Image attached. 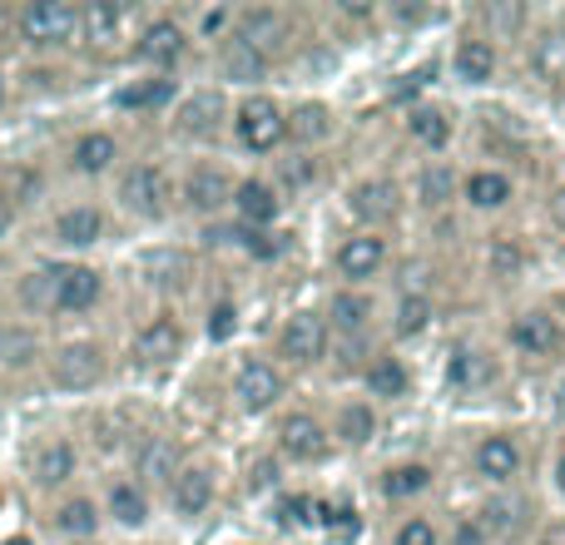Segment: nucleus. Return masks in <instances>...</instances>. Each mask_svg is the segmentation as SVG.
Listing matches in <instances>:
<instances>
[{"mask_svg":"<svg viewBox=\"0 0 565 545\" xmlns=\"http://www.w3.org/2000/svg\"><path fill=\"white\" fill-rule=\"evenodd\" d=\"M115 209L135 224H164L179 209L174 169L164 159H125V169L115 174Z\"/></svg>","mask_w":565,"mask_h":545,"instance_id":"f257e3e1","label":"nucleus"},{"mask_svg":"<svg viewBox=\"0 0 565 545\" xmlns=\"http://www.w3.org/2000/svg\"><path fill=\"white\" fill-rule=\"evenodd\" d=\"M228 145L248 159H278L282 149H288V99H278L274 89L234 95Z\"/></svg>","mask_w":565,"mask_h":545,"instance_id":"f03ea898","label":"nucleus"},{"mask_svg":"<svg viewBox=\"0 0 565 545\" xmlns=\"http://www.w3.org/2000/svg\"><path fill=\"white\" fill-rule=\"evenodd\" d=\"M10 30L35 60L75 55L79 50V6L75 0H20L10 10Z\"/></svg>","mask_w":565,"mask_h":545,"instance_id":"7ed1b4c3","label":"nucleus"},{"mask_svg":"<svg viewBox=\"0 0 565 545\" xmlns=\"http://www.w3.org/2000/svg\"><path fill=\"white\" fill-rule=\"evenodd\" d=\"M268 357L278 362L288 377H308V372H322L332 357V332L322 322L318 308H288L274 328V342H268Z\"/></svg>","mask_w":565,"mask_h":545,"instance_id":"20e7f679","label":"nucleus"},{"mask_svg":"<svg viewBox=\"0 0 565 545\" xmlns=\"http://www.w3.org/2000/svg\"><path fill=\"white\" fill-rule=\"evenodd\" d=\"M288 392H292V377L268 352H244V357L228 367V402H234V412L248 421L278 417V412L288 407Z\"/></svg>","mask_w":565,"mask_h":545,"instance_id":"39448f33","label":"nucleus"},{"mask_svg":"<svg viewBox=\"0 0 565 545\" xmlns=\"http://www.w3.org/2000/svg\"><path fill=\"white\" fill-rule=\"evenodd\" d=\"M501 348L531 367H551L565 357V318L551 302H521L501 322Z\"/></svg>","mask_w":565,"mask_h":545,"instance_id":"423d86ee","label":"nucleus"},{"mask_svg":"<svg viewBox=\"0 0 565 545\" xmlns=\"http://www.w3.org/2000/svg\"><path fill=\"white\" fill-rule=\"evenodd\" d=\"M228 115H234V95L218 85H194L174 99L169 109V135L189 149H218L228 139Z\"/></svg>","mask_w":565,"mask_h":545,"instance_id":"0eeeda50","label":"nucleus"},{"mask_svg":"<svg viewBox=\"0 0 565 545\" xmlns=\"http://www.w3.org/2000/svg\"><path fill=\"white\" fill-rule=\"evenodd\" d=\"M194 55V30H189L184 15L174 10H154L135 25V40H129V60H135L145 75H174L189 65Z\"/></svg>","mask_w":565,"mask_h":545,"instance_id":"6e6552de","label":"nucleus"},{"mask_svg":"<svg viewBox=\"0 0 565 545\" xmlns=\"http://www.w3.org/2000/svg\"><path fill=\"white\" fill-rule=\"evenodd\" d=\"M268 451H274L288 471H318L338 457V447H332V437H328V417L312 407H282L274 417Z\"/></svg>","mask_w":565,"mask_h":545,"instance_id":"1a4fd4ad","label":"nucleus"},{"mask_svg":"<svg viewBox=\"0 0 565 545\" xmlns=\"http://www.w3.org/2000/svg\"><path fill=\"white\" fill-rule=\"evenodd\" d=\"M342 209H348L352 228H367V234H397L402 218H407V184L387 169H372L358 174L342 189Z\"/></svg>","mask_w":565,"mask_h":545,"instance_id":"9d476101","label":"nucleus"},{"mask_svg":"<svg viewBox=\"0 0 565 545\" xmlns=\"http://www.w3.org/2000/svg\"><path fill=\"white\" fill-rule=\"evenodd\" d=\"M234 184H238V169L228 164V159H214V154H194L174 174L179 209H184L189 218H199V224H218V218H228Z\"/></svg>","mask_w":565,"mask_h":545,"instance_id":"9b49d317","label":"nucleus"},{"mask_svg":"<svg viewBox=\"0 0 565 545\" xmlns=\"http://www.w3.org/2000/svg\"><path fill=\"white\" fill-rule=\"evenodd\" d=\"M526 467H531V451L526 437L511 427H491L471 441L467 451V471L477 477V487L487 491H516L526 487Z\"/></svg>","mask_w":565,"mask_h":545,"instance_id":"f8f14e48","label":"nucleus"},{"mask_svg":"<svg viewBox=\"0 0 565 545\" xmlns=\"http://www.w3.org/2000/svg\"><path fill=\"white\" fill-rule=\"evenodd\" d=\"M507 377V357L501 348H491L487 338H451L447 357H441V382L451 397H487L491 387H501Z\"/></svg>","mask_w":565,"mask_h":545,"instance_id":"ddd939ff","label":"nucleus"},{"mask_svg":"<svg viewBox=\"0 0 565 545\" xmlns=\"http://www.w3.org/2000/svg\"><path fill=\"white\" fill-rule=\"evenodd\" d=\"M45 382L65 397L95 392L109 382V348L99 338H65L45 348Z\"/></svg>","mask_w":565,"mask_h":545,"instance_id":"4468645a","label":"nucleus"},{"mask_svg":"<svg viewBox=\"0 0 565 545\" xmlns=\"http://www.w3.org/2000/svg\"><path fill=\"white\" fill-rule=\"evenodd\" d=\"M79 471H85V457H79V441L65 437V431H45L40 441H30L25 451V487L35 496L60 501L65 491H75Z\"/></svg>","mask_w":565,"mask_h":545,"instance_id":"2eb2a0df","label":"nucleus"},{"mask_svg":"<svg viewBox=\"0 0 565 545\" xmlns=\"http://www.w3.org/2000/svg\"><path fill=\"white\" fill-rule=\"evenodd\" d=\"M397 268V244L392 234H367V228H348L332 248V272L342 288H377L387 272Z\"/></svg>","mask_w":565,"mask_h":545,"instance_id":"dca6fc26","label":"nucleus"},{"mask_svg":"<svg viewBox=\"0 0 565 545\" xmlns=\"http://www.w3.org/2000/svg\"><path fill=\"white\" fill-rule=\"evenodd\" d=\"M189 352V328L174 308H159L129 332V362L139 372H169L179 367Z\"/></svg>","mask_w":565,"mask_h":545,"instance_id":"f3484780","label":"nucleus"},{"mask_svg":"<svg viewBox=\"0 0 565 545\" xmlns=\"http://www.w3.org/2000/svg\"><path fill=\"white\" fill-rule=\"evenodd\" d=\"M447 75L461 89H497L501 75H507V50L491 35H481L477 25H461L447 50Z\"/></svg>","mask_w":565,"mask_h":545,"instance_id":"a211bd4d","label":"nucleus"},{"mask_svg":"<svg viewBox=\"0 0 565 545\" xmlns=\"http://www.w3.org/2000/svg\"><path fill=\"white\" fill-rule=\"evenodd\" d=\"M218 496H224V471H218V461L209 457H189L184 471H179L174 481H169V491L159 501H164V511L174 521H184V526H194V521H204L209 511L218 506Z\"/></svg>","mask_w":565,"mask_h":545,"instance_id":"6ab92c4d","label":"nucleus"},{"mask_svg":"<svg viewBox=\"0 0 565 545\" xmlns=\"http://www.w3.org/2000/svg\"><path fill=\"white\" fill-rule=\"evenodd\" d=\"M125 159H129V149H125V135H119V129L89 125V129H79V135L65 145L60 164H65L70 179L99 184V179H115L119 169H125Z\"/></svg>","mask_w":565,"mask_h":545,"instance_id":"aec40b11","label":"nucleus"},{"mask_svg":"<svg viewBox=\"0 0 565 545\" xmlns=\"http://www.w3.org/2000/svg\"><path fill=\"white\" fill-rule=\"evenodd\" d=\"M234 35L278 65V60L288 55L292 45H298V20H292L288 6L258 0V6H238V10H234Z\"/></svg>","mask_w":565,"mask_h":545,"instance_id":"412c9836","label":"nucleus"},{"mask_svg":"<svg viewBox=\"0 0 565 545\" xmlns=\"http://www.w3.org/2000/svg\"><path fill=\"white\" fill-rule=\"evenodd\" d=\"M45 234L65 258H79L109 238V209L95 204V199H70V204H60L55 214H50Z\"/></svg>","mask_w":565,"mask_h":545,"instance_id":"4be33fe9","label":"nucleus"},{"mask_svg":"<svg viewBox=\"0 0 565 545\" xmlns=\"http://www.w3.org/2000/svg\"><path fill=\"white\" fill-rule=\"evenodd\" d=\"M109 282L85 258H55V292H50V318H89L99 312Z\"/></svg>","mask_w":565,"mask_h":545,"instance_id":"5701e85b","label":"nucleus"},{"mask_svg":"<svg viewBox=\"0 0 565 545\" xmlns=\"http://www.w3.org/2000/svg\"><path fill=\"white\" fill-rule=\"evenodd\" d=\"M521 199V184L516 174H511L507 164H467L461 169V209H467L471 218H501L511 214Z\"/></svg>","mask_w":565,"mask_h":545,"instance_id":"b1692460","label":"nucleus"},{"mask_svg":"<svg viewBox=\"0 0 565 545\" xmlns=\"http://www.w3.org/2000/svg\"><path fill=\"white\" fill-rule=\"evenodd\" d=\"M372 491H377L382 506L422 511V501L437 491V467H431L427 457H392V461H382L377 467Z\"/></svg>","mask_w":565,"mask_h":545,"instance_id":"393cba45","label":"nucleus"},{"mask_svg":"<svg viewBox=\"0 0 565 545\" xmlns=\"http://www.w3.org/2000/svg\"><path fill=\"white\" fill-rule=\"evenodd\" d=\"M457 129H461L457 109L441 105V99H412V105L402 109V139H407L422 159H447L451 145H457Z\"/></svg>","mask_w":565,"mask_h":545,"instance_id":"a878e982","label":"nucleus"},{"mask_svg":"<svg viewBox=\"0 0 565 545\" xmlns=\"http://www.w3.org/2000/svg\"><path fill=\"white\" fill-rule=\"evenodd\" d=\"M358 392L372 402V407H402V402L417 397V372H412V362L402 357L397 348L382 342V348L367 357V367L358 372Z\"/></svg>","mask_w":565,"mask_h":545,"instance_id":"bb28decb","label":"nucleus"},{"mask_svg":"<svg viewBox=\"0 0 565 545\" xmlns=\"http://www.w3.org/2000/svg\"><path fill=\"white\" fill-rule=\"evenodd\" d=\"M471 511H477V521L487 526L491 545H521L531 531H536V501H531L526 487L487 491V496H481V506H471Z\"/></svg>","mask_w":565,"mask_h":545,"instance_id":"cd10ccee","label":"nucleus"},{"mask_svg":"<svg viewBox=\"0 0 565 545\" xmlns=\"http://www.w3.org/2000/svg\"><path fill=\"white\" fill-rule=\"evenodd\" d=\"M282 214H288V199L278 194V184L254 169V174H238L234 184V204H228V218L248 234H268V228H282Z\"/></svg>","mask_w":565,"mask_h":545,"instance_id":"c85d7f7f","label":"nucleus"},{"mask_svg":"<svg viewBox=\"0 0 565 545\" xmlns=\"http://www.w3.org/2000/svg\"><path fill=\"white\" fill-rule=\"evenodd\" d=\"M407 204L422 218H441L461 209V164L457 159H422L407 184Z\"/></svg>","mask_w":565,"mask_h":545,"instance_id":"c756f323","label":"nucleus"},{"mask_svg":"<svg viewBox=\"0 0 565 545\" xmlns=\"http://www.w3.org/2000/svg\"><path fill=\"white\" fill-rule=\"evenodd\" d=\"M184 461H189V447L179 437H169V431H149V437H139V447H135V457H129V477L139 481V487L149 491V496H164L169 491V481L184 471Z\"/></svg>","mask_w":565,"mask_h":545,"instance_id":"7c9ffc66","label":"nucleus"},{"mask_svg":"<svg viewBox=\"0 0 565 545\" xmlns=\"http://www.w3.org/2000/svg\"><path fill=\"white\" fill-rule=\"evenodd\" d=\"M95 496H99V511H105V526L129 531V536H139V531L154 526L159 501L149 496V491L139 487L135 477H129V471H115V477H105V487H99Z\"/></svg>","mask_w":565,"mask_h":545,"instance_id":"2f4dec72","label":"nucleus"},{"mask_svg":"<svg viewBox=\"0 0 565 545\" xmlns=\"http://www.w3.org/2000/svg\"><path fill=\"white\" fill-rule=\"evenodd\" d=\"M139 20L129 15L115 0H85L79 6V50H95V55H129V40H135Z\"/></svg>","mask_w":565,"mask_h":545,"instance_id":"473e14b6","label":"nucleus"},{"mask_svg":"<svg viewBox=\"0 0 565 545\" xmlns=\"http://www.w3.org/2000/svg\"><path fill=\"white\" fill-rule=\"evenodd\" d=\"M526 50V75L546 95H565V15L561 20H536L531 35L521 40Z\"/></svg>","mask_w":565,"mask_h":545,"instance_id":"72a5a7b5","label":"nucleus"},{"mask_svg":"<svg viewBox=\"0 0 565 545\" xmlns=\"http://www.w3.org/2000/svg\"><path fill=\"white\" fill-rule=\"evenodd\" d=\"M437 328V298H431L427 282H402L397 298L387 302V318H382V332H387V348H402V342H417Z\"/></svg>","mask_w":565,"mask_h":545,"instance_id":"f704fd0d","label":"nucleus"},{"mask_svg":"<svg viewBox=\"0 0 565 545\" xmlns=\"http://www.w3.org/2000/svg\"><path fill=\"white\" fill-rule=\"evenodd\" d=\"M214 70H218V89H228V95H254V89H268L278 65L268 55H258L254 45H244L238 35H228L214 45Z\"/></svg>","mask_w":565,"mask_h":545,"instance_id":"c9c22d12","label":"nucleus"},{"mask_svg":"<svg viewBox=\"0 0 565 545\" xmlns=\"http://www.w3.org/2000/svg\"><path fill=\"white\" fill-rule=\"evenodd\" d=\"M328 437L338 451H367L382 437V407H372L362 392H348L328 412Z\"/></svg>","mask_w":565,"mask_h":545,"instance_id":"e433bc0d","label":"nucleus"},{"mask_svg":"<svg viewBox=\"0 0 565 545\" xmlns=\"http://www.w3.org/2000/svg\"><path fill=\"white\" fill-rule=\"evenodd\" d=\"M338 139V109L322 95H302L288 105V149L298 154H322Z\"/></svg>","mask_w":565,"mask_h":545,"instance_id":"4c0bfd02","label":"nucleus"},{"mask_svg":"<svg viewBox=\"0 0 565 545\" xmlns=\"http://www.w3.org/2000/svg\"><path fill=\"white\" fill-rule=\"evenodd\" d=\"M50 531H55L65 545L75 541H105V511H99V496L85 487L65 491L60 501H50Z\"/></svg>","mask_w":565,"mask_h":545,"instance_id":"58836bf2","label":"nucleus"},{"mask_svg":"<svg viewBox=\"0 0 565 545\" xmlns=\"http://www.w3.org/2000/svg\"><path fill=\"white\" fill-rule=\"evenodd\" d=\"M179 95H184V85H179L174 75H145V70H139L135 79L115 85L109 99H115L119 115H169Z\"/></svg>","mask_w":565,"mask_h":545,"instance_id":"ea45409f","label":"nucleus"},{"mask_svg":"<svg viewBox=\"0 0 565 545\" xmlns=\"http://www.w3.org/2000/svg\"><path fill=\"white\" fill-rule=\"evenodd\" d=\"M467 25H477L481 35H491L501 50H507V45H516V40L531 35L536 15H531V6H521V0H491V6H477V10H471Z\"/></svg>","mask_w":565,"mask_h":545,"instance_id":"a19ab883","label":"nucleus"},{"mask_svg":"<svg viewBox=\"0 0 565 545\" xmlns=\"http://www.w3.org/2000/svg\"><path fill=\"white\" fill-rule=\"evenodd\" d=\"M481 272H487V282H497V288H511V282H521L531 272V248L521 244L516 234H491L487 244H481Z\"/></svg>","mask_w":565,"mask_h":545,"instance_id":"79ce46f5","label":"nucleus"},{"mask_svg":"<svg viewBox=\"0 0 565 545\" xmlns=\"http://www.w3.org/2000/svg\"><path fill=\"white\" fill-rule=\"evenodd\" d=\"M45 367V342H40L35 322L10 318L0 322V372H30Z\"/></svg>","mask_w":565,"mask_h":545,"instance_id":"37998d69","label":"nucleus"},{"mask_svg":"<svg viewBox=\"0 0 565 545\" xmlns=\"http://www.w3.org/2000/svg\"><path fill=\"white\" fill-rule=\"evenodd\" d=\"M268 179L278 184L282 199H302L312 184L322 179V154H298V149H282L268 169Z\"/></svg>","mask_w":565,"mask_h":545,"instance_id":"c03bdc74","label":"nucleus"},{"mask_svg":"<svg viewBox=\"0 0 565 545\" xmlns=\"http://www.w3.org/2000/svg\"><path fill=\"white\" fill-rule=\"evenodd\" d=\"M50 292H55V258L50 264H35V268H25L15 278V308H20V318H50Z\"/></svg>","mask_w":565,"mask_h":545,"instance_id":"a18cd8bd","label":"nucleus"},{"mask_svg":"<svg viewBox=\"0 0 565 545\" xmlns=\"http://www.w3.org/2000/svg\"><path fill=\"white\" fill-rule=\"evenodd\" d=\"M387 545H441V521L431 511H402L387 531Z\"/></svg>","mask_w":565,"mask_h":545,"instance_id":"49530a36","label":"nucleus"},{"mask_svg":"<svg viewBox=\"0 0 565 545\" xmlns=\"http://www.w3.org/2000/svg\"><path fill=\"white\" fill-rule=\"evenodd\" d=\"M234 10H238V6H209V10H199V15L189 20V30H194V45L204 40V45L214 50L218 40L234 35Z\"/></svg>","mask_w":565,"mask_h":545,"instance_id":"de8ad7c7","label":"nucleus"},{"mask_svg":"<svg viewBox=\"0 0 565 545\" xmlns=\"http://www.w3.org/2000/svg\"><path fill=\"white\" fill-rule=\"evenodd\" d=\"M234 332H238V302H234V298H214V302H209L204 338H209V342H228Z\"/></svg>","mask_w":565,"mask_h":545,"instance_id":"09e8293b","label":"nucleus"},{"mask_svg":"<svg viewBox=\"0 0 565 545\" xmlns=\"http://www.w3.org/2000/svg\"><path fill=\"white\" fill-rule=\"evenodd\" d=\"M282 477H288V467H282L274 451H264L258 461H248V491H258V496H268V491H282Z\"/></svg>","mask_w":565,"mask_h":545,"instance_id":"8fccbe9b","label":"nucleus"},{"mask_svg":"<svg viewBox=\"0 0 565 545\" xmlns=\"http://www.w3.org/2000/svg\"><path fill=\"white\" fill-rule=\"evenodd\" d=\"M441 545H491V536L477 521V511H461V516H451V526H441Z\"/></svg>","mask_w":565,"mask_h":545,"instance_id":"3c124183","label":"nucleus"},{"mask_svg":"<svg viewBox=\"0 0 565 545\" xmlns=\"http://www.w3.org/2000/svg\"><path fill=\"white\" fill-rule=\"evenodd\" d=\"M541 209H546V224L556 228V234L565 238V179L561 184H551L546 189V199H541Z\"/></svg>","mask_w":565,"mask_h":545,"instance_id":"603ef678","label":"nucleus"},{"mask_svg":"<svg viewBox=\"0 0 565 545\" xmlns=\"http://www.w3.org/2000/svg\"><path fill=\"white\" fill-rule=\"evenodd\" d=\"M15 228H20V199L10 194V189H0V244H6Z\"/></svg>","mask_w":565,"mask_h":545,"instance_id":"864d4df0","label":"nucleus"},{"mask_svg":"<svg viewBox=\"0 0 565 545\" xmlns=\"http://www.w3.org/2000/svg\"><path fill=\"white\" fill-rule=\"evenodd\" d=\"M551 491L565 501V437L556 441V451H551Z\"/></svg>","mask_w":565,"mask_h":545,"instance_id":"5fc2aeb1","label":"nucleus"},{"mask_svg":"<svg viewBox=\"0 0 565 545\" xmlns=\"http://www.w3.org/2000/svg\"><path fill=\"white\" fill-rule=\"evenodd\" d=\"M10 89H15V79H10L6 60H0V115H6V109H10Z\"/></svg>","mask_w":565,"mask_h":545,"instance_id":"6e6d98bb","label":"nucleus"},{"mask_svg":"<svg viewBox=\"0 0 565 545\" xmlns=\"http://www.w3.org/2000/svg\"><path fill=\"white\" fill-rule=\"evenodd\" d=\"M75 545H105V541H75Z\"/></svg>","mask_w":565,"mask_h":545,"instance_id":"4d7b16f0","label":"nucleus"},{"mask_svg":"<svg viewBox=\"0 0 565 545\" xmlns=\"http://www.w3.org/2000/svg\"><path fill=\"white\" fill-rule=\"evenodd\" d=\"M248 545H264V541H248Z\"/></svg>","mask_w":565,"mask_h":545,"instance_id":"13d9d810","label":"nucleus"}]
</instances>
